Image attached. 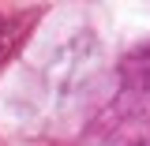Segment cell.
Listing matches in <instances>:
<instances>
[{
  "label": "cell",
  "mask_w": 150,
  "mask_h": 146,
  "mask_svg": "<svg viewBox=\"0 0 150 146\" xmlns=\"http://www.w3.org/2000/svg\"><path fill=\"white\" fill-rule=\"evenodd\" d=\"M11 45H15V26H11L8 19L0 15V64L11 56Z\"/></svg>",
  "instance_id": "obj_1"
},
{
  "label": "cell",
  "mask_w": 150,
  "mask_h": 146,
  "mask_svg": "<svg viewBox=\"0 0 150 146\" xmlns=\"http://www.w3.org/2000/svg\"><path fill=\"white\" fill-rule=\"evenodd\" d=\"M135 146H150V142H135Z\"/></svg>",
  "instance_id": "obj_2"
}]
</instances>
